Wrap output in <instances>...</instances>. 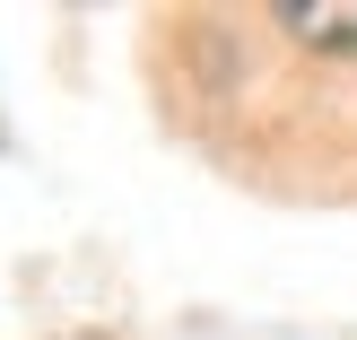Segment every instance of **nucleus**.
I'll use <instances>...</instances> for the list:
<instances>
[{
    "label": "nucleus",
    "mask_w": 357,
    "mask_h": 340,
    "mask_svg": "<svg viewBox=\"0 0 357 340\" xmlns=\"http://www.w3.org/2000/svg\"><path fill=\"white\" fill-rule=\"evenodd\" d=\"M279 27L305 35V44H323V52H349L357 44V0H288Z\"/></svg>",
    "instance_id": "1"
}]
</instances>
